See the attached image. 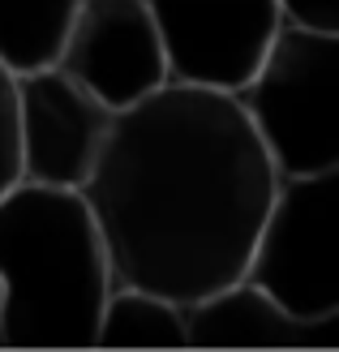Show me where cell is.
<instances>
[{
	"label": "cell",
	"mask_w": 339,
	"mask_h": 352,
	"mask_svg": "<svg viewBox=\"0 0 339 352\" xmlns=\"http://www.w3.org/2000/svg\"><path fill=\"white\" fill-rule=\"evenodd\" d=\"M241 279L300 322L339 318V168L279 176Z\"/></svg>",
	"instance_id": "277c9868"
},
{
	"label": "cell",
	"mask_w": 339,
	"mask_h": 352,
	"mask_svg": "<svg viewBox=\"0 0 339 352\" xmlns=\"http://www.w3.org/2000/svg\"><path fill=\"white\" fill-rule=\"evenodd\" d=\"M56 65L112 112L172 82L146 0H82Z\"/></svg>",
	"instance_id": "52a82bcc"
},
{
	"label": "cell",
	"mask_w": 339,
	"mask_h": 352,
	"mask_svg": "<svg viewBox=\"0 0 339 352\" xmlns=\"http://www.w3.org/2000/svg\"><path fill=\"white\" fill-rule=\"evenodd\" d=\"M112 284L82 189L17 181L0 193V348H95Z\"/></svg>",
	"instance_id": "7a4b0ae2"
},
{
	"label": "cell",
	"mask_w": 339,
	"mask_h": 352,
	"mask_svg": "<svg viewBox=\"0 0 339 352\" xmlns=\"http://www.w3.org/2000/svg\"><path fill=\"white\" fill-rule=\"evenodd\" d=\"M168 78L206 91H237L283 26L275 0H146Z\"/></svg>",
	"instance_id": "5b68a950"
},
{
	"label": "cell",
	"mask_w": 339,
	"mask_h": 352,
	"mask_svg": "<svg viewBox=\"0 0 339 352\" xmlns=\"http://www.w3.org/2000/svg\"><path fill=\"white\" fill-rule=\"evenodd\" d=\"M275 185L237 95L164 82L112 116L82 198L116 284L189 305L245 275Z\"/></svg>",
	"instance_id": "6da1fadb"
},
{
	"label": "cell",
	"mask_w": 339,
	"mask_h": 352,
	"mask_svg": "<svg viewBox=\"0 0 339 352\" xmlns=\"http://www.w3.org/2000/svg\"><path fill=\"white\" fill-rule=\"evenodd\" d=\"M82 0H0V65L13 74L61 60Z\"/></svg>",
	"instance_id": "30bf717a"
},
{
	"label": "cell",
	"mask_w": 339,
	"mask_h": 352,
	"mask_svg": "<svg viewBox=\"0 0 339 352\" xmlns=\"http://www.w3.org/2000/svg\"><path fill=\"white\" fill-rule=\"evenodd\" d=\"M279 17L292 26H314V30H339V0H275Z\"/></svg>",
	"instance_id": "7c38bea8"
},
{
	"label": "cell",
	"mask_w": 339,
	"mask_h": 352,
	"mask_svg": "<svg viewBox=\"0 0 339 352\" xmlns=\"http://www.w3.org/2000/svg\"><path fill=\"white\" fill-rule=\"evenodd\" d=\"M232 95L279 176L339 168V30L283 22Z\"/></svg>",
	"instance_id": "3957f363"
},
{
	"label": "cell",
	"mask_w": 339,
	"mask_h": 352,
	"mask_svg": "<svg viewBox=\"0 0 339 352\" xmlns=\"http://www.w3.org/2000/svg\"><path fill=\"white\" fill-rule=\"evenodd\" d=\"M331 348L339 344V318L300 322L283 314L249 279H232L185 305V348Z\"/></svg>",
	"instance_id": "ba28073f"
},
{
	"label": "cell",
	"mask_w": 339,
	"mask_h": 352,
	"mask_svg": "<svg viewBox=\"0 0 339 352\" xmlns=\"http://www.w3.org/2000/svg\"><path fill=\"white\" fill-rule=\"evenodd\" d=\"M112 108L61 65L17 74V168L22 181L82 189L112 129Z\"/></svg>",
	"instance_id": "8992f818"
},
{
	"label": "cell",
	"mask_w": 339,
	"mask_h": 352,
	"mask_svg": "<svg viewBox=\"0 0 339 352\" xmlns=\"http://www.w3.org/2000/svg\"><path fill=\"white\" fill-rule=\"evenodd\" d=\"M22 181L17 168V74L0 65V193Z\"/></svg>",
	"instance_id": "8fae6325"
},
{
	"label": "cell",
	"mask_w": 339,
	"mask_h": 352,
	"mask_svg": "<svg viewBox=\"0 0 339 352\" xmlns=\"http://www.w3.org/2000/svg\"><path fill=\"white\" fill-rule=\"evenodd\" d=\"M95 348H185V305L151 288L112 284L99 314Z\"/></svg>",
	"instance_id": "9c48e42d"
}]
</instances>
